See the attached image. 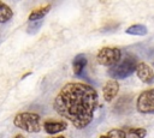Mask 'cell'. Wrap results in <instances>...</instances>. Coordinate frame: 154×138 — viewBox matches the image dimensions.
Wrapping results in <instances>:
<instances>
[{"mask_svg": "<svg viewBox=\"0 0 154 138\" xmlns=\"http://www.w3.org/2000/svg\"><path fill=\"white\" fill-rule=\"evenodd\" d=\"M52 138H65L64 136H58V137H52Z\"/></svg>", "mask_w": 154, "mask_h": 138, "instance_id": "e0dca14e", "label": "cell"}, {"mask_svg": "<svg viewBox=\"0 0 154 138\" xmlns=\"http://www.w3.org/2000/svg\"><path fill=\"white\" fill-rule=\"evenodd\" d=\"M43 128L48 134H55L59 132H63L67 128V122L65 121H54L49 120L43 124Z\"/></svg>", "mask_w": 154, "mask_h": 138, "instance_id": "ba28073f", "label": "cell"}, {"mask_svg": "<svg viewBox=\"0 0 154 138\" xmlns=\"http://www.w3.org/2000/svg\"><path fill=\"white\" fill-rule=\"evenodd\" d=\"M97 104L96 90L89 84L77 82L65 84L53 101V108L58 115L78 130L85 128L93 121Z\"/></svg>", "mask_w": 154, "mask_h": 138, "instance_id": "6da1fadb", "label": "cell"}, {"mask_svg": "<svg viewBox=\"0 0 154 138\" xmlns=\"http://www.w3.org/2000/svg\"><path fill=\"white\" fill-rule=\"evenodd\" d=\"M119 91V84L117 80L114 79H109L105 83L103 88H102V96L105 98L106 102H111L114 100V97L117 96Z\"/></svg>", "mask_w": 154, "mask_h": 138, "instance_id": "52a82bcc", "label": "cell"}, {"mask_svg": "<svg viewBox=\"0 0 154 138\" xmlns=\"http://www.w3.org/2000/svg\"><path fill=\"white\" fill-rule=\"evenodd\" d=\"M108 138H128V134L124 130L120 128H112L106 134Z\"/></svg>", "mask_w": 154, "mask_h": 138, "instance_id": "4fadbf2b", "label": "cell"}, {"mask_svg": "<svg viewBox=\"0 0 154 138\" xmlns=\"http://www.w3.org/2000/svg\"><path fill=\"white\" fill-rule=\"evenodd\" d=\"M87 58L84 54H77L73 60H72V68H73V73L76 76H82L84 68L87 67Z\"/></svg>", "mask_w": 154, "mask_h": 138, "instance_id": "9c48e42d", "label": "cell"}, {"mask_svg": "<svg viewBox=\"0 0 154 138\" xmlns=\"http://www.w3.org/2000/svg\"><path fill=\"white\" fill-rule=\"evenodd\" d=\"M12 17H13L12 8L5 2H0V24L7 23Z\"/></svg>", "mask_w": 154, "mask_h": 138, "instance_id": "8fae6325", "label": "cell"}, {"mask_svg": "<svg viewBox=\"0 0 154 138\" xmlns=\"http://www.w3.org/2000/svg\"><path fill=\"white\" fill-rule=\"evenodd\" d=\"M147 28L143 24H134L131 26H129L125 32L129 35H134V36H144L147 34Z\"/></svg>", "mask_w": 154, "mask_h": 138, "instance_id": "7c38bea8", "label": "cell"}, {"mask_svg": "<svg viewBox=\"0 0 154 138\" xmlns=\"http://www.w3.org/2000/svg\"><path fill=\"white\" fill-rule=\"evenodd\" d=\"M41 116L37 113H31V112H23V113H18L14 119H13V124L16 127L29 132V133H36L40 132L41 130Z\"/></svg>", "mask_w": 154, "mask_h": 138, "instance_id": "7a4b0ae2", "label": "cell"}, {"mask_svg": "<svg viewBox=\"0 0 154 138\" xmlns=\"http://www.w3.org/2000/svg\"><path fill=\"white\" fill-rule=\"evenodd\" d=\"M13 138H24V137H23L22 134H16V136H14Z\"/></svg>", "mask_w": 154, "mask_h": 138, "instance_id": "9a60e30c", "label": "cell"}, {"mask_svg": "<svg viewBox=\"0 0 154 138\" xmlns=\"http://www.w3.org/2000/svg\"><path fill=\"white\" fill-rule=\"evenodd\" d=\"M137 64H138V61H137V58L135 55H126L117 65L109 67L108 74L114 80L116 79H124L136 71Z\"/></svg>", "mask_w": 154, "mask_h": 138, "instance_id": "3957f363", "label": "cell"}, {"mask_svg": "<svg viewBox=\"0 0 154 138\" xmlns=\"http://www.w3.org/2000/svg\"><path fill=\"white\" fill-rule=\"evenodd\" d=\"M136 74L141 82L146 84H152L154 82V71L146 62H138L136 66Z\"/></svg>", "mask_w": 154, "mask_h": 138, "instance_id": "8992f818", "label": "cell"}, {"mask_svg": "<svg viewBox=\"0 0 154 138\" xmlns=\"http://www.w3.org/2000/svg\"><path fill=\"white\" fill-rule=\"evenodd\" d=\"M51 5H45V6H41V7H38V8H35L30 14H29V20L30 22H37V20H40V19H42L48 12H49V10H51Z\"/></svg>", "mask_w": 154, "mask_h": 138, "instance_id": "30bf717a", "label": "cell"}, {"mask_svg": "<svg viewBox=\"0 0 154 138\" xmlns=\"http://www.w3.org/2000/svg\"><path fill=\"white\" fill-rule=\"evenodd\" d=\"M136 108L142 114H154V88L140 94L136 100Z\"/></svg>", "mask_w": 154, "mask_h": 138, "instance_id": "5b68a950", "label": "cell"}, {"mask_svg": "<svg viewBox=\"0 0 154 138\" xmlns=\"http://www.w3.org/2000/svg\"><path fill=\"white\" fill-rule=\"evenodd\" d=\"M99 138H108V137H107V136H106V134H102V136H100V137H99Z\"/></svg>", "mask_w": 154, "mask_h": 138, "instance_id": "2e32d148", "label": "cell"}, {"mask_svg": "<svg viewBox=\"0 0 154 138\" xmlns=\"http://www.w3.org/2000/svg\"><path fill=\"white\" fill-rule=\"evenodd\" d=\"M122 52L117 47H103L96 54V61L107 67H112L120 61Z\"/></svg>", "mask_w": 154, "mask_h": 138, "instance_id": "277c9868", "label": "cell"}, {"mask_svg": "<svg viewBox=\"0 0 154 138\" xmlns=\"http://www.w3.org/2000/svg\"><path fill=\"white\" fill-rule=\"evenodd\" d=\"M128 132L132 136H135L136 138H144L146 134H147V131L142 127H132V128H129Z\"/></svg>", "mask_w": 154, "mask_h": 138, "instance_id": "5bb4252c", "label": "cell"}]
</instances>
